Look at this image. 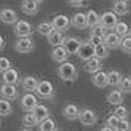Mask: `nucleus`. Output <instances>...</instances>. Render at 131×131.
I'll return each mask as SVG.
<instances>
[{
  "instance_id": "nucleus-1",
  "label": "nucleus",
  "mask_w": 131,
  "mask_h": 131,
  "mask_svg": "<svg viewBox=\"0 0 131 131\" xmlns=\"http://www.w3.org/2000/svg\"><path fill=\"white\" fill-rule=\"evenodd\" d=\"M58 75L63 81H75L78 78V69L74 63L65 62V63H60L59 65V68H58Z\"/></svg>"
},
{
  "instance_id": "nucleus-2",
  "label": "nucleus",
  "mask_w": 131,
  "mask_h": 131,
  "mask_svg": "<svg viewBox=\"0 0 131 131\" xmlns=\"http://www.w3.org/2000/svg\"><path fill=\"white\" fill-rule=\"evenodd\" d=\"M36 93L38 97H41L44 100H53L54 99V87L53 84L47 81V80H41L38 83V87H37Z\"/></svg>"
},
{
  "instance_id": "nucleus-3",
  "label": "nucleus",
  "mask_w": 131,
  "mask_h": 131,
  "mask_svg": "<svg viewBox=\"0 0 131 131\" xmlns=\"http://www.w3.org/2000/svg\"><path fill=\"white\" fill-rule=\"evenodd\" d=\"M118 22V15H115L112 10H106L100 15V24L103 25V28L106 31H113Z\"/></svg>"
},
{
  "instance_id": "nucleus-4",
  "label": "nucleus",
  "mask_w": 131,
  "mask_h": 131,
  "mask_svg": "<svg viewBox=\"0 0 131 131\" xmlns=\"http://www.w3.org/2000/svg\"><path fill=\"white\" fill-rule=\"evenodd\" d=\"M78 119H80V122H81L83 125L90 127V125H96L99 116H97V113H96L94 109H91V107H84V109H81L80 118Z\"/></svg>"
},
{
  "instance_id": "nucleus-5",
  "label": "nucleus",
  "mask_w": 131,
  "mask_h": 131,
  "mask_svg": "<svg viewBox=\"0 0 131 131\" xmlns=\"http://www.w3.org/2000/svg\"><path fill=\"white\" fill-rule=\"evenodd\" d=\"M15 34L18 36V38H27V37H31L32 36V25L28 22V21H24V19H21L18 21L16 24H15Z\"/></svg>"
},
{
  "instance_id": "nucleus-6",
  "label": "nucleus",
  "mask_w": 131,
  "mask_h": 131,
  "mask_svg": "<svg viewBox=\"0 0 131 131\" xmlns=\"http://www.w3.org/2000/svg\"><path fill=\"white\" fill-rule=\"evenodd\" d=\"M0 97L5 100H16L19 97V91L16 85H10V84H2L0 85Z\"/></svg>"
},
{
  "instance_id": "nucleus-7",
  "label": "nucleus",
  "mask_w": 131,
  "mask_h": 131,
  "mask_svg": "<svg viewBox=\"0 0 131 131\" xmlns=\"http://www.w3.org/2000/svg\"><path fill=\"white\" fill-rule=\"evenodd\" d=\"M38 105V99L34 93H25L21 97V107L24 109L25 112H32Z\"/></svg>"
},
{
  "instance_id": "nucleus-8",
  "label": "nucleus",
  "mask_w": 131,
  "mask_h": 131,
  "mask_svg": "<svg viewBox=\"0 0 131 131\" xmlns=\"http://www.w3.org/2000/svg\"><path fill=\"white\" fill-rule=\"evenodd\" d=\"M34 49V41L31 37H27V38H18L15 41V50L18 53H30Z\"/></svg>"
},
{
  "instance_id": "nucleus-9",
  "label": "nucleus",
  "mask_w": 131,
  "mask_h": 131,
  "mask_svg": "<svg viewBox=\"0 0 131 131\" xmlns=\"http://www.w3.org/2000/svg\"><path fill=\"white\" fill-rule=\"evenodd\" d=\"M52 25H53V28L56 31L63 32V31H66L71 27V19L68 18L66 15H56V16L52 19Z\"/></svg>"
},
{
  "instance_id": "nucleus-10",
  "label": "nucleus",
  "mask_w": 131,
  "mask_h": 131,
  "mask_svg": "<svg viewBox=\"0 0 131 131\" xmlns=\"http://www.w3.org/2000/svg\"><path fill=\"white\" fill-rule=\"evenodd\" d=\"M0 21L3 22V24L6 25H15L18 22V13L15 12L13 9H9V7H5V9H2L0 10Z\"/></svg>"
},
{
  "instance_id": "nucleus-11",
  "label": "nucleus",
  "mask_w": 131,
  "mask_h": 131,
  "mask_svg": "<svg viewBox=\"0 0 131 131\" xmlns=\"http://www.w3.org/2000/svg\"><path fill=\"white\" fill-rule=\"evenodd\" d=\"M77 54H78V58H80L81 60L87 62V60L94 58V47H93L89 41H83V44H81V47H80V50H78Z\"/></svg>"
},
{
  "instance_id": "nucleus-12",
  "label": "nucleus",
  "mask_w": 131,
  "mask_h": 131,
  "mask_svg": "<svg viewBox=\"0 0 131 131\" xmlns=\"http://www.w3.org/2000/svg\"><path fill=\"white\" fill-rule=\"evenodd\" d=\"M131 10V5L127 0H116L112 3V12L118 16H124L128 15V12Z\"/></svg>"
},
{
  "instance_id": "nucleus-13",
  "label": "nucleus",
  "mask_w": 131,
  "mask_h": 131,
  "mask_svg": "<svg viewBox=\"0 0 131 131\" xmlns=\"http://www.w3.org/2000/svg\"><path fill=\"white\" fill-rule=\"evenodd\" d=\"M83 41L77 38V37H66L65 38V43H63V47L66 49V52L69 54H77L80 47H81Z\"/></svg>"
},
{
  "instance_id": "nucleus-14",
  "label": "nucleus",
  "mask_w": 131,
  "mask_h": 131,
  "mask_svg": "<svg viewBox=\"0 0 131 131\" xmlns=\"http://www.w3.org/2000/svg\"><path fill=\"white\" fill-rule=\"evenodd\" d=\"M40 5H41V2H38V0H25L21 5V10L25 15H36L40 10Z\"/></svg>"
},
{
  "instance_id": "nucleus-15",
  "label": "nucleus",
  "mask_w": 131,
  "mask_h": 131,
  "mask_svg": "<svg viewBox=\"0 0 131 131\" xmlns=\"http://www.w3.org/2000/svg\"><path fill=\"white\" fill-rule=\"evenodd\" d=\"M121 37L115 32V31H107L106 34H105V46H106L109 50L111 49H118L119 47V44H121Z\"/></svg>"
},
{
  "instance_id": "nucleus-16",
  "label": "nucleus",
  "mask_w": 131,
  "mask_h": 131,
  "mask_svg": "<svg viewBox=\"0 0 131 131\" xmlns=\"http://www.w3.org/2000/svg\"><path fill=\"white\" fill-rule=\"evenodd\" d=\"M2 81L3 84H10V85H16L18 83H21V77L19 72L15 68H10L9 71H6L5 74H2Z\"/></svg>"
},
{
  "instance_id": "nucleus-17",
  "label": "nucleus",
  "mask_w": 131,
  "mask_h": 131,
  "mask_svg": "<svg viewBox=\"0 0 131 131\" xmlns=\"http://www.w3.org/2000/svg\"><path fill=\"white\" fill-rule=\"evenodd\" d=\"M38 80H37V77H34V75H27V77H24L22 80H21V85H22V89L27 91V93H34L37 90V87H38Z\"/></svg>"
},
{
  "instance_id": "nucleus-18",
  "label": "nucleus",
  "mask_w": 131,
  "mask_h": 131,
  "mask_svg": "<svg viewBox=\"0 0 131 131\" xmlns=\"http://www.w3.org/2000/svg\"><path fill=\"white\" fill-rule=\"evenodd\" d=\"M80 112H81V109L77 106V105H74V103H68L65 107H63V116H65L68 121H75V119L80 118Z\"/></svg>"
},
{
  "instance_id": "nucleus-19",
  "label": "nucleus",
  "mask_w": 131,
  "mask_h": 131,
  "mask_svg": "<svg viewBox=\"0 0 131 131\" xmlns=\"http://www.w3.org/2000/svg\"><path fill=\"white\" fill-rule=\"evenodd\" d=\"M68 58H69V53L66 52V49L63 46H60V47H54L52 50V59L54 62H58V63H65L68 62Z\"/></svg>"
},
{
  "instance_id": "nucleus-20",
  "label": "nucleus",
  "mask_w": 131,
  "mask_h": 131,
  "mask_svg": "<svg viewBox=\"0 0 131 131\" xmlns=\"http://www.w3.org/2000/svg\"><path fill=\"white\" fill-rule=\"evenodd\" d=\"M65 38L66 37L63 36V32H60V31H56L54 30L50 36L47 37V41L49 44L52 46V47H60V46H63V43H65Z\"/></svg>"
},
{
  "instance_id": "nucleus-21",
  "label": "nucleus",
  "mask_w": 131,
  "mask_h": 131,
  "mask_svg": "<svg viewBox=\"0 0 131 131\" xmlns=\"http://www.w3.org/2000/svg\"><path fill=\"white\" fill-rule=\"evenodd\" d=\"M71 25L72 27H75L77 30H85L89 24H87V15L85 13H75L71 19Z\"/></svg>"
},
{
  "instance_id": "nucleus-22",
  "label": "nucleus",
  "mask_w": 131,
  "mask_h": 131,
  "mask_svg": "<svg viewBox=\"0 0 131 131\" xmlns=\"http://www.w3.org/2000/svg\"><path fill=\"white\" fill-rule=\"evenodd\" d=\"M107 102L113 105V106H121L122 105V102H124V93H121V90L119 89H113L112 91H109V94H107Z\"/></svg>"
},
{
  "instance_id": "nucleus-23",
  "label": "nucleus",
  "mask_w": 131,
  "mask_h": 131,
  "mask_svg": "<svg viewBox=\"0 0 131 131\" xmlns=\"http://www.w3.org/2000/svg\"><path fill=\"white\" fill-rule=\"evenodd\" d=\"M91 83L94 84L97 89H105L107 85V72H103V71L96 72L91 77Z\"/></svg>"
},
{
  "instance_id": "nucleus-24",
  "label": "nucleus",
  "mask_w": 131,
  "mask_h": 131,
  "mask_svg": "<svg viewBox=\"0 0 131 131\" xmlns=\"http://www.w3.org/2000/svg\"><path fill=\"white\" fill-rule=\"evenodd\" d=\"M32 113H34V116L37 118L38 122L46 121V119L50 118V111H49V107L44 106V105H41V103H38V105H37V107L32 111Z\"/></svg>"
},
{
  "instance_id": "nucleus-25",
  "label": "nucleus",
  "mask_w": 131,
  "mask_h": 131,
  "mask_svg": "<svg viewBox=\"0 0 131 131\" xmlns=\"http://www.w3.org/2000/svg\"><path fill=\"white\" fill-rule=\"evenodd\" d=\"M84 69L91 74V75H94L96 72L102 71V60L97 59V58H93V59H90L85 62V65H84Z\"/></svg>"
},
{
  "instance_id": "nucleus-26",
  "label": "nucleus",
  "mask_w": 131,
  "mask_h": 131,
  "mask_svg": "<svg viewBox=\"0 0 131 131\" xmlns=\"http://www.w3.org/2000/svg\"><path fill=\"white\" fill-rule=\"evenodd\" d=\"M122 74L116 69H112V71L107 72V85H112V87H119V84L122 81Z\"/></svg>"
},
{
  "instance_id": "nucleus-27",
  "label": "nucleus",
  "mask_w": 131,
  "mask_h": 131,
  "mask_svg": "<svg viewBox=\"0 0 131 131\" xmlns=\"http://www.w3.org/2000/svg\"><path fill=\"white\" fill-rule=\"evenodd\" d=\"M38 121H37V118L34 116V113L32 112H27L22 116V125H24V128H34V127H38Z\"/></svg>"
},
{
  "instance_id": "nucleus-28",
  "label": "nucleus",
  "mask_w": 131,
  "mask_h": 131,
  "mask_svg": "<svg viewBox=\"0 0 131 131\" xmlns=\"http://www.w3.org/2000/svg\"><path fill=\"white\" fill-rule=\"evenodd\" d=\"M36 30H37L38 34H41V36H44V37H49L54 31V28H53V25H52V22L44 21V22H40V24L37 25Z\"/></svg>"
},
{
  "instance_id": "nucleus-29",
  "label": "nucleus",
  "mask_w": 131,
  "mask_h": 131,
  "mask_svg": "<svg viewBox=\"0 0 131 131\" xmlns=\"http://www.w3.org/2000/svg\"><path fill=\"white\" fill-rule=\"evenodd\" d=\"M85 15H87V24H89V28H90V30H91L93 27H96V25L100 24V15L96 12V10L90 9V10L85 13Z\"/></svg>"
},
{
  "instance_id": "nucleus-30",
  "label": "nucleus",
  "mask_w": 131,
  "mask_h": 131,
  "mask_svg": "<svg viewBox=\"0 0 131 131\" xmlns=\"http://www.w3.org/2000/svg\"><path fill=\"white\" fill-rule=\"evenodd\" d=\"M115 32L118 34L121 38H124V37H127V36H130V31H131V28L128 27V24L127 22H124V21H119L118 22V25L115 27Z\"/></svg>"
},
{
  "instance_id": "nucleus-31",
  "label": "nucleus",
  "mask_w": 131,
  "mask_h": 131,
  "mask_svg": "<svg viewBox=\"0 0 131 131\" xmlns=\"http://www.w3.org/2000/svg\"><path fill=\"white\" fill-rule=\"evenodd\" d=\"M38 131H58V127H56V122H54L52 118L46 119V121H41L38 124Z\"/></svg>"
},
{
  "instance_id": "nucleus-32",
  "label": "nucleus",
  "mask_w": 131,
  "mask_h": 131,
  "mask_svg": "<svg viewBox=\"0 0 131 131\" xmlns=\"http://www.w3.org/2000/svg\"><path fill=\"white\" fill-rule=\"evenodd\" d=\"M13 112V107L9 100L0 99V116H9Z\"/></svg>"
},
{
  "instance_id": "nucleus-33",
  "label": "nucleus",
  "mask_w": 131,
  "mask_h": 131,
  "mask_svg": "<svg viewBox=\"0 0 131 131\" xmlns=\"http://www.w3.org/2000/svg\"><path fill=\"white\" fill-rule=\"evenodd\" d=\"M94 58H97V59H107L109 58V49L105 46V44H100V46H97V47H94Z\"/></svg>"
},
{
  "instance_id": "nucleus-34",
  "label": "nucleus",
  "mask_w": 131,
  "mask_h": 131,
  "mask_svg": "<svg viewBox=\"0 0 131 131\" xmlns=\"http://www.w3.org/2000/svg\"><path fill=\"white\" fill-rule=\"evenodd\" d=\"M113 115H115L116 118H119L121 121H124V119H128V115H130V112H128V109H127L124 105H121V106H116V107H115Z\"/></svg>"
},
{
  "instance_id": "nucleus-35",
  "label": "nucleus",
  "mask_w": 131,
  "mask_h": 131,
  "mask_svg": "<svg viewBox=\"0 0 131 131\" xmlns=\"http://www.w3.org/2000/svg\"><path fill=\"white\" fill-rule=\"evenodd\" d=\"M119 49L127 54H131V36H127L121 40V44H119Z\"/></svg>"
},
{
  "instance_id": "nucleus-36",
  "label": "nucleus",
  "mask_w": 131,
  "mask_h": 131,
  "mask_svg": "<svg viewBox=\"0 0 131 131\" xmlns=\"http://www.w3.org/2000/svg\"><path fill=\"white\" fill-rule=\"evenodd\" d=\"M118 89L121 90V93H124V94L131 93V80H130V77H124L122 78V81H121V84H119Z\"/></svg>"
},
{
  "instance_id": "nucleus-37",
  "label": "nucleus",
  "mask_w": 131,
  "mask_h": 131,
  "mask_svg": "<svg viewBox=\"0 0 131 131\" xmlns=\"http://www.w3.org/2000/svg\"><path fill=\"white\" fill-rule=\"evenodd\" d=\"M87 41L93 46V47H97L105 43V36H96V34H90L89 36V40Z\"/></svg>"
},
{
  "instance_id": "nucleus-38",
  "label": "nucleus",
  "mask_w": 131,
  "mask_h": 131,
  "mask_svg": "<svg viewBox=\"0 0 131 131\" xmlns=\"http://www.w3.org/2000/svg\"><path fill=\"white\" fill-rule=\"evenodd\" d=\"M10 68H12L10 60L7 59L6 56H0V72H2V74H5V72L9 71Z\"/></svg>"
},
{
  "instance_id": "nucleus-39",
  "label": "nucleus",
  "mask_w": 131,
  "mask_h": 131,
  "mask_svg": "<svg viewBox=\"0 0 131 131\" xmlns=\"http://www.w3.org/2000/svg\"><path fill=\"white\" fill-rule=\"evenodd\" d=\"M119 122H121V119L116 118V116L112 113V115H109V116L106 118V122H105V124H106L107 127L113 128V130H116V128H118V125H119Z\"/></svg>"
},
{
  "instance_id": "nucleus-40",
  "label": "nucleus",
  "mask_w": 131,
  "mask_h": 131,
  "mask_svg": "<svg viewBox=\"0 0 131 131\" xmlns=\"http://www.w3.org/2000/svg\"><path fill=\"white\" fill-rule=\"evenodd\" d=\"M107 31L103 28V25L99 24V25H96V27H93L91 30H90V34H96V36H105Z\"/></svg>"
},
{
  "instance_id": "nucleus-41",
  "label": "nucleus",
  "mask_w": 131,
  "mask_h": 131,
  "mask_svg": "<svg viewBox=\"0 0 131 131\" xmlns=\"http://www.w3.org/2000/svg\"><path fill=\"white\" fill-rule=\"evenodd\" d=\"M115 131H131V122L128 119H124V121H121L118 125V128Z\"/></svg>"
},
{
  "instance_id": "nucleus-42",
  "label": "nucleus",
  "mask_w": 131,
  "mask_h": 131,
  "mask_svg": "<svg viewBox=\"0 0 131 131\" xmlns=\"http://www.w3.org/2000/svg\"><path fill=\"white\" fill-rule=\"evenodd\" d=\"M68 5L72 6V7H84V6H85V2H80V0H78V2H75V0H69V2H68Z\"/></svg>"
},
{
  "instance_id": "nucleus-43",
  "label": "nucleus",
  "mask_w": 131,
  "mask_h": 131,
  "mask_svg": "<svg viewBox=\"0 0 131 131\" xmlns=\"http://www.w3.org/2000/svg\"><path fill=\"white\" fill-rule=\"evenodd\" d=\"M99 131H115V130H113V128H111V127H107V125H103Z\"/></svg>"
},
{
  "instance_id": "nucleus-44",
  "label": "nucleus",
  "mask_w": 131,
  "mask_h": 131,
  "mask_svg": "<svg viewBox=\"0 0 131 131\" xmlns=\"http://www.w3.org/2000/svg\"><path fill=\"white\" fill-rule=\"evenodd\" d=\"M5 49V38L0 36V50H3Z\"/></svg>"
},
{
  "instance_id": "nucleus-45",
  "label": "nucleus",
  "mask_w": 131,
  "mask_h": 131,
  "mask_svg": "<svg viewBox=\"0 0 131 131\" xmlns=\"http://www.w3.org/2000/svg\"><path fill=\"white\" fill-rule=\"evenodd\" d=\"M21 131H32V130H30V128H22Z\"/></svg>"
},
{
  "instance_id": "nucleus-46",
  "label": "nucleus",
  "mask_w": 131,
  "mask_h": 131,
  "mask_svg": "<svg viewBox=\"0 0 131 131\" xmlns=\"http://www.w3.org/2000/svg\"><path fill=\"white\" fill-rule=\"evenodd\" d=\"M130 80H131V74H130Z\"/></svg>"
},
{
  "instance_id": "nucleus-47",
  "label": "nucleus",
  "mask_w": 131,
  "mask_h": 131,
  "mask_svg": "<svg viewBox=\"0 0 131 131\" xmlns=\"http://www.w3.org/2000/svg\"><path fill=\"white\" fill-rule=\"evenodd\" d=\"M130 36H131V31H130Z\"/></svg>"
},
{
  "instance_id": "nucleus-48",
  "label": "nucleus",
  "mask_w": 131,
  "mask_h": 131,
  "mask_svg": "<svg viewBox=\"0 0 131 131\" xmlns=\"http://www.w3.org/2000/svg\"><path fill=\"white\" fill-rule=\"evenodd\" d=\"M0 124H2V122H0Z\"/></svg>"
}]
</instances>
